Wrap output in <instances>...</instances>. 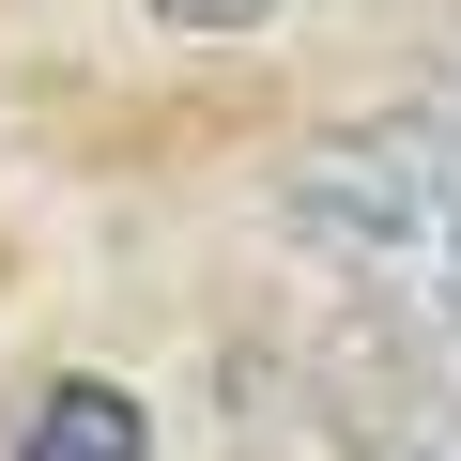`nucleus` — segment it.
Returning a JSON list of instances; mask_svg holds the SVG:
<instances>
[{
	"instance_id": "f257e3e1",
	"label": "nucleus",
	"mask_w": 461,
	"mask_h": 461,
	"mask_svg": "<svg viewBox=\"0 0 461 461\" xmlns=\"http://www.w3.org/2000/svg\"><path fill=\"white\" fill-rule=\"evenodd\" d=\"M262 230L354 308H384L400 339H461V123L415 108H354L323 139H293L262 169Z\"/></svg>"
},
{
	"instance_id": "39448f33",
	"label": "nucleus",
	"mask_w": 461,
	"mask_h": 461,
	"mask_svg": "<svg viewBox=\"0 0 461 461\" xmlns=\"http://www.w3.org/2000/svg\"><path fill=\"white\" fill-rule=\"evenodd\" d=\"M430 108H446V123H461V47H446V62H430Z\"/></svg>"
},
{
	"instance_id": "20e7f679",
	"label": "nucleus",
	"mask_w": 461,
	"mask_h": 461,
	"mask_svg": "<svg viewBox=\"0 0 461 461\" xmlns=\"http://www.w3.org/2000/svg\"><path fill=\"white\" fill-rule=\"evenodd\" d=\"M369 461H461V400H415V415H400Z\"/></svg>"
},
{
	"instance_id": "f03ea898",
	"label": "nucleus",
	"mask_w": 461,
	"mask_h": 461,
	"mask_svg": "<svg viewBox=\"0 0 461 461\" xmlns=\"http://www.w3.org/2000/svg\"><path fill=\"white\" fill-rule=\"evenodd\" d=\"M0 461H154V400L123 369H32L0 415Z\"/></svg>"
},
{
	"instance_id": "7ed1b4c3",
	"label": "nucleus",
	"mask_w": 461,
	"mask_h": 461,
	"mask_svg": "<svg viewBox=\"0 0 461 461\" xmlns=\"http://www.w3.org/2000/svg\"><path fill=\"white\" fill-rule=\"evenodd\" d=\"M139 16H154L169 47H262V32H293V16H323V0H139Z\"/></svg>"
}]
</instances>
